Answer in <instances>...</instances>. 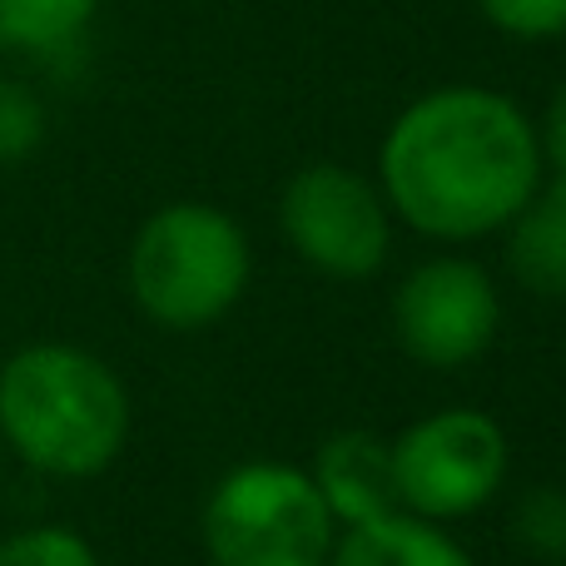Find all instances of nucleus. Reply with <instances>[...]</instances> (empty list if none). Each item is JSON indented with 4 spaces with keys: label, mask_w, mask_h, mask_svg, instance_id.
<instances>
[{
    "label": "nucleus",
    "mask_w": 566,
    "mask_h": 566,
    "mask_svg": "<svg viewBox=\"0 0 566 566\" xmlns=\"http://www.w3.org/2000/svg\"><path fill=\"white\" fill-rule=\"evenodd\" d=\"M542 179L537 119L492 85H438L408 99L378 145V189L392 219L432 244L502 234Z\"/></svg>",
    "instance_id": "1"
},
{
    "label": "nucleus",
    "mask_w": 566,
    "mask_h": 566,
    "mask_svg": "<svg viewBox=\"0 0 566 566\" xmlns=\"http://www.w3.org/2000/svg\"><path fill=\"white\" fill-rule=\"evenodd\" d=\"M0 442L45 478H99L129 442V392L90 348L25 343L0 363Z\"/></svg>",
    "instance_id": "2"
},
{
    "label": "nucleus",
    "mask_w": 566,
    "mask_h": 566,
    "mask_svg": "<svg viewBox=\"0 0 566 566\" xmlns=\"http://www.w3.org/2000/svg\"><path fill=\"white\" fill-rule=\"evenodd\" d=\"M125 279L149 323L169 333H199L244 298L254 279V249L229 209L175 199L135 229Z\"/></svg>",
    "instance_id": "3"
},
{
    "label": "nucleus",
    "mask_w": 566,
    "mask_h": 566,
    "mask_svg": "<svg viewBox=\"0 0 566 566\" xmlns=\"http://www.w3.org/2000/svg\"><path fill=\"white\" fill-rule=\"evenodd\" d=\"M209 566H328L338 522L289 462H244L214 482L199 517Z\"/></svg>",
    "instance_id": "4"
},
{
    "label": "nucleus",
    "mask_w": 566,
    "mask_h": 566,
    "mask_svg": "<svg viewBox=\"0 0 566 566\" xmlns=\"http://www.w3.org/2000/svg\"><path fill=\"white\" fill-rule=\"evenodd\" d=\"M507 432L478 408H438L392 442L398 507L422 522H462L507 482Z\"/></svg>",
    "instance_id": "5"
},
{
    "label": "nucleus",
    "mask_w": 566,
    "mask_h": 566,
    "mask_svg": "<svg viewBox=\"0 0 566 566\" xmlns=\"http://www.w3.org/2000/svg\"><path fill=\"white\" fill-rule=\"evenodd\" d=\"M392 209L378 179L348 165H303L279 195L289 249L323 279H373L392 254Z\"/></svg>",
    "instance_id": "6"
},
{
    "label": "nucleus",
    "mask_w": 566,
    "mask_h": 566,
    "mask_svg": "<svg viewBox=\"0 0 566 566\" xmlns=\"http://www.w3.org/2000/svg\"><path fill=\"white\" fill-rule=\"evenodd\" d=\"M502 323V298L478 259L438 254L408 269L392 293L398 348L422 368H468L492 348Z\"/></svg>",
    "instance_id": "7"
},
{
    "label": "nucleus",
    "mask_w": 566,
    "mask_h": 566,
    "mask_svg": "<svg viewBox=\"0 0 566 566\" xmlns=\"http://www.w3.org/2000/svg\"><path fill=\"white\" fill-rule=\"evenodd\" d=\"M308 478L338 527H363V522H378L388 512H402L398 482H392V442L378 432H333L313 458Z\"/></svg>",
    "instance_id": "8"
},
{
    "label": "nucleus",
    "mask_w": 566,
    "mask_h": 566,
    "mask_svg": "<svg viewBox=\"0 0 566 566\" xmlns=\"http://www.w3.org/2000/svg\"><path fill=\"white\" fill-rule=\"evenodd\" d=\"M507 269L537 298H566V175L542 179L507 229Z\"/></svg>",
    "instance_id": "9"
},
{
    "label": "nucleus",
    "mask_w": 566,
    "mask_h": 566,
    "mask_svg": "<svg viewBox=\"0 0 566 566\" xmlns=\"http://www.w3.org/2000/svg\"><path fill=\"white\" fill-rule=\"evenodd\" d=\"M328 566H478L458 547L442 522H422L412 512H388L363 527H343Z\"/></svg>",
    "instance_id": "10"
},
{
    "label": "nucleus",
    "mask_w": 566,
    "mask_h": 566,
    "mask_svg": "<svg viewBox=\"0 0 566 566\" xmlns=\"http://www.w3.org/2000/svg\"><path fill=\"white\" fill-rule=\"evenodd\" d=\"M99 0H0V55L60 60L90 35Z\"/></svg>",
    "instance_id": "11"
},
{
    "label": "nucleus",
    "mask_w": 566,
    "mask_h": 566,
    "mask_svg": "<svg viewBox=\"0 0 566 566\" xmlns=\"http://www.w3.org/2000/svg\"><path fill=\"white\" fill-rule=\"evenodd\" d=\"M50 139V109L30 80L0 75V169L35 159Z\"/></svg>",
    "instance_id": "12"
},
{
    "label": "nucleus",
    "mask_w": 566,
    "mask_h": 566,
    "mask_svg": "<svg viewBox=\"0 0 566 566\" xmlns=\"http://www.w3.org/2000/svg\"><path fill=\"white\" fill-rule=\"evenodd\" d=\"M512 537L527 557L566 562V488H532L512 512Z\"/></svg>",
    "instance_id": "13"
},
{
    "label": "nucleus",
    "mask_w": 566,
    "mask_h": 566,
    "mask_svg": "<svg viewBox=\"0 0 566 566\" xmlns=\"http://www.w3.org/2000/svg\"><path fill=\"white\" fill-rule=\"evenodd\" d=\"M497 35L517 45H547L566 35V0H472Z\"/></svg>",
    "instance_id": "14"
},
{
    "label": "nucleus",
    "mask_w": 566,
    "mask_h": 566,
    "mask_svg": "<svg viewBox=\"0 0 566 566\" xmlns=\"http://www.w3.org/2000/svg\"><path fill=\"white\" fill-rule=\"evenodd\" d=\"M0 566H99V552L75 527H25L0 542Z\"/></svg>",
    "instance_id": "15"
},
{
    "label": "nucleus",
    "mask_w": 566,
    "mask_h": 566,
    "mask_svg": "<svg viewBox=\"0 0 566 566\" xmlns=\"http://www.w3.org/2000/svg\"><path fill=\"white\" fill-rule=\"evenodd\" d=\"M537 139H542V159H547L552 175H566V80L552 90L547 109H542Z\"/></svg>",
    "instance_id": "16"
},
{
    "label": "nucleus",
    "mask_w": 566,
    "mask_h": 566,
    "mask_svg": "<svg viewBox=\"0 0 566 566\" xmlns=\"http://www.w3.org/2000/svg\"><path fill=\"white\" fill-rule=\"evenodd\" d=\"M0 478H6V442H0Z\"/></svg>",
    "instance_id": "17"
}]
</instances>
